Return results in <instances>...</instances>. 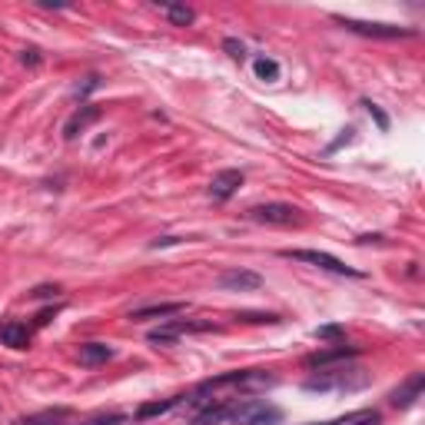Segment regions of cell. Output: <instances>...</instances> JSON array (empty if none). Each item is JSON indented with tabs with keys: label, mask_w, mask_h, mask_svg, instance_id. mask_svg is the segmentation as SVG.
Here are the masks:
<instances>
[{
	"label": "cell",
	"mask_w": 425,
	"mask_h": 425,
	"mask_svg": "<svg viewBox=\"0 0 425 425\" xmlns=\"http://www.w3.org/2000/svg\"><path fill=\"white\" fill-rule=\"evenodd\" d=\"M240 319H246V322H279V316H273V313H243Z\"/></svg>",
	"instance_id": "cell-24"
},
{
	"label": "cell",
	"mask_w": 425,
	"mask_h": 425,
	"mask_svg": "<svg viewBox=\"0 0 425 425\" xmlns=\"http://www.w3.org/2000/svg\"><path fill=\"white\" fill-rule=\"evenodd\" d=\"M223 47H226V54L233 57V60H243V57H246V47H243L236 37H226V40H223Z\"/></svg>",
	"instance_id": "cell-22"
},
{
	"label": "cell",
	"mask_w": 425,
	"mask_h": 425,
	"mask_svg": "<svg viewBox=\"0 0 425 425\" xmlns=\"http://www.w3.org/2000/svg\"><path fill=\"white\" fill-rule=\"evenodd\" d=\"M309 425H322V422H309Z\"/></svg>",
	"instance_id": "cell-30"
},
{
	"label": "cell",
	"mask_w": 425,
	"mask_h": 425,
	"mask_svg": "<svg viewBox=\"0 0 425 425\" xmlns=\"http://www.w3.org/2000/svg\"><path fill=\"white\" fill-rule=\"evenodd\" d=\"M286 260H296V262H309L316 269H326V273H336V276H352V279H362L359 269L346 266L342 260H336L332 252H319V250H283Z\"/></svg>",
	"instance_id": "cell-3"
},
{
	"label": "cell",
	"mask_w": 425,
	"mask_h": 425,
	"mask_svg": "<svg viewBox=\"0 0 425 425\" xmlns=\"http://www.w3.org/2000/svg\"><path fill=\"white\" fill-rule=\"evenodd\" d=\"M422 389H425V375L422 372H412V375H409V379L389 395V402H392L395 409H409V405H415V399L422 395Z\"/></svg>",
	"instance_id": "cell-9"
},
{
	"label": "cell",
	"mask_w": 425,
	"mask_h": 425,
	"mask_svg": "<svg viewBox=\"0 0 425 425\" xmlns=\"http://www.w3.org/2000/svg\"><path fill=\"white\" fill-rule=\"evenodd\" d=\"M339 23L346 30L359 33V37H375V40H402V37H415L412 27H395V23H369V21H352V17H339Z\"/></svg>",
	"instance_id": "cell-4"
},
{
	"label": "cell",
	"mask_w": 425,
	"mask_h": 425,
	"mask_svg": "<svg viewBox=\"0 0 425 425\" xmlns=\"http://www.w3.org/2000/svg\"><path fill=\"white\" fill-rule=\"evenodd\" d=\"M0 342L11 346V349H27L30 332H27V326H17V322H0Z\"/></svg>",
	"instance_id": "cell-12"
},
{
	"label": "cell",
	"mask_w": 425,
	"mask_h": 425,
	"mask_svg": "<svg viewBox=\"0 0 425 425\" xmlns=\"http://www.w3.org/2000/svg\"><path fill=\"white\" fill-rule=\"evenodd\" d=\"M97 87H100V76H87V83L76 87V97H87L90 90H97Z\"/></svg>",
	"instance_id": "cell-25"
},
{
	"label": "cell",
	"mask_w": 425,
	"mask_h": 425,
	"mask_svg": "<svg viewBox=\"0 0 425 425\" xmlns=\"http://www.w3.org/2000/svg\"><path fill=\"white\" fill-rule=\"evenodd\" d=\"M246 216L252 223H266V226H293V223H299V209L289 203H260Z\"/></svg>",
	"instance_id": "cell-5"
},
{
	"label": "cell",
	"mask_w": 425,
	"mask_h": 425,
	"mask_svg": "<svg viewBox=\"0 0 425 425\" xmlns=\"http://www.w3.org/2000/svg\"><path fill=\"white\" fill-rule=\"evenodd\" d=\"M70 409H47V412H37V415H27L21 419L17 425H66L70 422Z\"/></svg>",
	"instance_id": "cell-14"
},
{
	"label": "cell",
	"mask_w": 425,
	"mask_h": 425,
	"mask_svg": "<svg viewBox=\"0 0 425 425\" xmlns=\"http://www.w3.org/2000/svg\"><path fill=\"white\" fill-rule=\"evenodd\" d=\"M160 7H163V13L170 17L173 27H190V23L197 21V11L186 7V4H160Z\"/></svg>",
	"instance_id": "cell-17"
},
{
	"label": "cell",
	"mask_w": 425,
	"mask_h": 425,
	"mask_svg": "<svg viewBox=\"0 0 425 425\" xmlns=\"http://www.w3.org/2000/svg\"><path fill=\"white\" fill-rule=\"evenodd\" d=\"M123 422H127L123 412H103V415H93V419H87V422H80V425H123Z\"/></svg>",
	"instance_id": "cell-20"
},
{
	"label": "cell",
	"mask_w": 425,
	"mask_h": 425,
	"mask_svg": "<svg viewBox=\"0 0 425 425\" xmlns=\"http://www.w3.org/2000/svg\"><path fill=\"white\" fill-rule=\"evenodd\" d=\"M100 117H103V110L93 107V103H83V107L76 110L74 117L64 123V140H76V136H80V133H87L90 127L100 120Z\"/></svg>",
	"instance_id": "cell-7"
},
{
	"label": "cell",
	"mask_w": 425,
	"mask_h": 425,
	"mask_svg": "<svg viewBox=\"0 0 425 425\" xmlns=\"http://www.w3.org/2000/svg\"><path fill=\"white\" fill-rule=\"evenodd\" d=\"M176 243H183V240H180V236H163V240H153L150 246L153 250H160V246H176Z\"/></svg>",
	"instance_id": "cell-29"
},
{
	"label": "cell",
	"mask_w": 425,
	"mask_h": 425,
	"mask_svg": "<svg viewBox=\"0 0 425 425\" xmlns=\"http://www.w3.org/2000/svg\"><path fill=\"white\" fill-rule=\"evenodd\" d=\"M226 422H233V425H279L283 422V409L262 402V399H243V402H229Z\"/></svg>",
	"instance_id": "cell-2"
},
{
	"label": "cell",
	"mask_w": 425,
	"mask_h": 425,
	"mask_svg": "<svg viewBox=\"0 0 425 425\" xmlns=\"http://www.w3.org/2000/svg\"><path fill=\"white\" fill-rule=\"evenodd\" d=\"M369 385V372L362 366H336L329 372H319L313 379H305V392H359Z\"/></svg>",
	"instance_id": "cell-1"
},
{
	"label": "cell",
	"mask_w": 425,
	"mask_h": 425,
	"mask_svg": "<svg viewBox=\"0 0 425 425\" xmlns=\"http://www.w3.org/2000/svg\"><path fill=\"white\" fill-rule=\"evenodd\" d=\"M352 356H359L356 346H336V349H322V352H313L305 356V366L309 369H326V366H336V362H346Z\"/></svg>",
	"instance_id": "cell-10"
},
{
	"label": "cell",
	"mask_w": 425,
	"mask_h": 425,
	"mask_svg": "<svg viewBox=\"0 0 425 425\" xmlns=\"http://www.w3.org/2000/svg\"><path fill=\"white\" fill-rule=\"evenodd\" d=\"M176 339H180V336H176V332H173L170 326L153 329V332H150V342H156V346H160V342H176Z\"/></svg>",
	"instance_id": "cell-23"
},
{
	"label": "cell",
	"mask_w": 425,
	"mask_h": 425,
	"mask_svg": "<svg viewBox=\"0 0 425 425\" xmlns=\"http://www.w3.org/2000/svg\"><path fill=\"white\" fill-rule=\"evenodd\" d=\"M60 293V286H37V289H33V299H47V296H57Z\"/></svg>",
	"instance_id": "cell-26"
},
{
	"label": "cell",
	"mask_w": 425,
	"mask_h": 425,
	"mask_svg": "<svg viewBox=\"0 0 425 425\" xmlns=\"http://www.w3.org/2000/svg\"><path fill=\"white\" fill-rule=\"evenodd\" d=\"M183 402V395H173V399H160V402H146L136 409V422H146V419H153V415H163L170 412V409H176V405Z\"/></svg>",
	"instance_id": "cell-16"
},
{
	"label": "cell",
	"mask_w": 425,
	"mask_h": 425,
	"mask_svg": "<svg viewBox=\"0 0 425 425\" xmlns=\"http://www.w3.org/2000/svg\"><path fill=\"white\" fill-rule=\"evenodd\" d=\"M252 70H256V76H260V80H276V76H279V64H276V60H269V57H260V60L252 64Z\"/></svg>",
	"instance_id": "cell-18"
},
{
	"label": "cell",
	"mask_w": 425,
	"mask_h": 425,
	"mask_svg": "<svg viewBox=\"0 0 425 425\" xmlns=\"http://www.w3.org/2000/svg\"><path fill=\"white\" fill-rule=\"evenodd\" d=\"M113 359V346L107 342H87L80 346V366H103V362Z\"/></svg>",
	"instance_id": "cell-13"
},
{
	"label": "cell",
	"mask_w": 425,
	"mask_h": 425,
	"mask_svg": "<svg viewBox=\"0 0 425 425\" xmlns=\"http://www.w3.org/2000/svg\"><path fill=\"white\" fill-rule=\"evenodd\" d=\"M21 60H23V64H30V66H37V64H40V50L30 47V50H23V54H21Z\"/></svg>",
	"instance_id": "cell-27"
},
{
	"label": "cell",
	"mask_w": 425,
	"mask_h": 425,
	"mask_svg": "<svg viewBox=\"0 0 425 425\" xmlns=\"http://www.w3.org/2000/svg\"><path fill=\"white\" fill-rule=\"evenodd\" d=\"M216 286L223 293H256L262 286V276L252 269H226V273H219Z\"/></svg>",
	"instance_id": "cell-6"
},
{
	"label": "cell",
	"mask_w": 425,
	"mask_h": 425,
	"mask_svg": "<svg viewBox=\"0 0 425 425\" xmlns=\"http://www.w3.org/2000/svg\"><path fill=\"white\" fill-rule=\"evenodd\" d=\"M243 186V173L240 170H219L213 180H209V197L216 199V203H223V199H229L236 190Z\"/></svg>",
	"instance_id": "cell-8"
},
{
	"label": "cell",
	"mask_w": 425,
	"mask_h": 425,
	"mask_svg": "<svg viewBox=\"0 0 425 425\" xmlns=\"http://www.w3.org/2000/svg\"><path fill=\"white\" fill-rule=\"evenodd\" d=\"M313 336L316 339H346V329L342 326H319V329H313Z\"/></svg>",
	"instance_id": "cell-21"
},
{
	"label": "cell",
	"mask_w": 425,
	"mask_h": 425,
	"mask_svg": "<svg viewBox=\"0 0 425 425\" xmlns=\"http://www.w3.org/2000/svg\"><path fill=\"white\" fill-rule=\"evenodd\" d=\"M322 425H382V415L375 409H356V412L342 415V419H332V422Z\"/></svg>",
	"instance_id": "cell-15"
},
{
	"label": "cell",
	"mask_w": 425,
	"mask_h": 425,
	"mask_svg": "<svg viewBox=\"0 0 425 425\" xmlns=\"http://www.w3.org/2000/svg\"><path fill=\"white\" fill-rule=\"evenodd\" d=\"M362 107H366V113H369L372 120H375V127H379L382 133L389 130V117H385V113L379 110V103H372V100H362Z\"/></svg>",
	"instance_id": "cell-19"
},
{
	"label": "cell",
	"mask_w": 425,
	"mask_h": 425,
	"mask_svg": "<svg viewBox=\"0 0 425 425\" xmlns=\"http://www.w3.org/2000/svg\"><path fill=\"white\" fill-rule=\"evenodd\" d=\"M57 313H60V305H54V309H44V313L37 316V326H47V322H50V319H54Z\"/></svg>",
	"instance_id": "cell-28"
},
{
	"label": "cell",
	"mask_w": 425,
	"mask_h": 425,
	"mask_svg": "<svg viewBox=\"0 0 425 425\" xmlns=\"http://www.w3.org/2000/svg\"><path fill=\"white\" fill-rule=\"evenodd\" d=\"M186 313V303H153V305H143V309H133L130 319L133 322H146V319H170V316H180Z\"/></svg>",
	"instance_id": "cell-11"
}]
</instances>
